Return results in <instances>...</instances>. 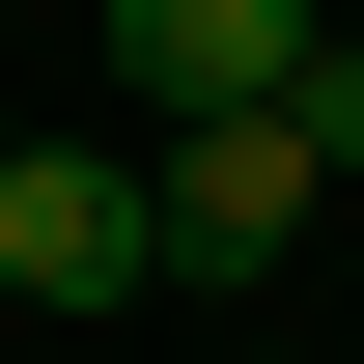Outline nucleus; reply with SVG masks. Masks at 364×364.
Returning <instances> with one entry per match:
<instances>
[{"label":"nucleus","instance_id":"nucleus-2","mask_svg":"<svg viewBox=\"0 0 364 364\" xmlns=\"http://www.w3.org/2000/svg\"><path fill=\"white\" fill-rule=\"evenodd\" d=\"M0 280H28V309L168 280V225H140V140H28V168H0Z\"/></svg>","mask_w":364,"mask_h":364},{"label":"nucleus","instance_id":"nucleus-5","mask_svg":"<svg viewBox=\"0 0 364 364\" xmlns=\"http://www.w3.org/2000/svg\"><path fill=\"white\" fill-rule=\"evenodd\" d=\"M0 168H28V85H0Z\"/></svg>","mask_w":364,"mask_h":364},{"label":"nucleus","instance_id":"nucleus-1","mask_svg":"<svg viewBox=\"0 0 364 364\" xmlns=\"http://www.w3.org/2000/svg\"><path fill=\"white\" fill-rule=\"evenodd\" d=\"M140 225H168V280H280V252L336 225V168L280 112H168V140H140Z\"/></svg>","mask_w":364,"mask_h":364},{"label":"nucleus","instance_id":"nucleus-7","mask_svg":"<svg viewBox=\"0 0 364 364\" xmlns=\"http://www.w3.org/2000/svg\"><path fill=\"white\" fill-rule=\"evenodd\" d=\"M336 225H364V196H336Z\"/></svg>","mask_w":364,"mask_h":364},{"label":"nucleus","instance_id":"nucleus-4","mask_svg":"<svg viewBox=\"0 0 364 364\" xmlns=\"http://www.w3.org/2000/svg\"><path fill=\"white\" fill-rule=\"evenodd\" d=\"M280 140H309V168L364 196V28H309V85H280Z\"/></svg>","mask_w":364,"mask_h":364},{"label":"nucleus","instance_id":"nucleus-3","mask_svg":"<svg viewBox=\"0 0 364 364\" xmlns=\"http://www.w3.org/2000/svg\"><path fill=\"white\" fill-rule=\"evenodd\" d=\"M85 28H112L140 112H280L309 85V0H85Z\"/></svg>","mask_w":364,"mask_h":364},{"label":"nucleus","instance_id":"nucleus-6","mask_svg":"<svg viewBox=\"0 0 364 364\" xmlns=\"http://www.w3.org/2000/svg\"><path fill=\"white\" fill-rule=\"evenodd\" d=\"M252 364H309V336H252Z\"/></svg>","mask_w":364,"mask_h":364}]
</instances>
